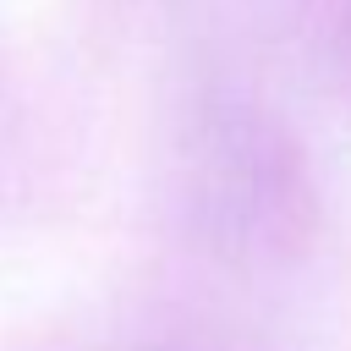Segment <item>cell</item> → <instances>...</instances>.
<instances>
[{
  "mask_svg": "<svg viewBox=\"0 0 351 351\" xmlns=\"http://www.w3.org/2000/svg\"><path fill=\"white\" fill-rule=\"evenodd\" d=\"M335 60H340V71L351 82V0L335 5Z\"/></svg>",
  "mask_w": 351,
  "mask_h": 351,
  "instance_id": "cell-1",
  "label": "cell"
}]
</instances>
